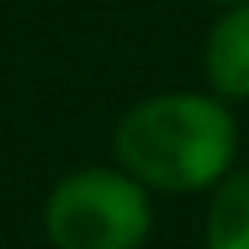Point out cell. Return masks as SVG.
Wrapping results in <instances>:
<instances>
[{
	"mask_svg": "<svg viewBox=\"0 0 249 249\" xmlns=\"http://www.w3.org/2000/svg\"><path fill=\"white\" fill-rule=\"evenodd\" d=\"M109 153L153 197H206L236 171L241 123L206 88H166L118 114Z\"/></svg>",
	"mask_w": 249,
	"mask_h": 249,
	"instance_id": "obj_1",
	"label": "cell"
},
{
	"mask_svg": "<svg viewBox=\"0 0 249 249\" xmlns=\"http://www.w3.org/2000/svg\"><path fill=\"white\" fill-rule=\"evenodd\" d=\"M153 219V193L114 162L66 171L39 206V228L53 249H144Z\"/></svg>",
	"mask_w": 249,
	"mask_h": 249,
	"instance_id": "obj_2",
	"label": "cell"
},
{
	"mask_svg": "<svg viewBox=\"0 0 249 249\" xmlns=\"http://www.w3.org/2000/svg\"><path fill=\"white\" fill-rule=\"evenodd\" d=\"M201 88L223 105L249 101V4L214 13L201 39Z\"/></svg>",
	"mask_w": 249,
	"mask_h": 249,
	"instance_id": "obj_3",
	"label": "cell"
},
{
	"mask_svg": "<svg viewBox=\"0 0 249 249\" xmlns=\"http://www.w3.org/2000/svg\"><path fill=\"white\" fill-rule=\"evenodd\" d=\"M201 249H249V166H236L214 193H206Z\"/></svg>",
	"mask_w": 249,
	"mask_h": 249,
	"instance_id": "obj_4",
	"label": "cell"
},
{
	"mask_svg": "<svg viewBox=\"0 0 249 249\" xmlns=\"http://www.w3.org/2000/svg\"><path fill=\"white\" fill-rule=\"evenodd\" d=\"M206 4H214V9H236V4H249V0H206Z\"/></svg>",
	"mask_w": 249,
	"mask_h": 249,
	"instance_id": "obj_5",
	"label": "cell"
}]
</instances>
